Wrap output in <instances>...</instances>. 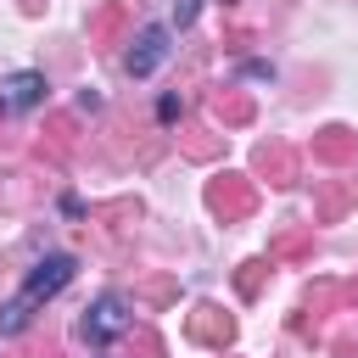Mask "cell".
<instances>
[{
    "instance_id": "cell-1",
    "label": "cell",
    "mask_w": 358,
    "mask_h": 358,
    "mask_svg": "<svg viewBox=\"0 0 358 358\" xmlns=\"http://www.w3.org/2000/svg\"><path fill=\"white\" fill-rule=\"evenodd\" d=\"M73 268H78V263H73L67 252H50V257H39V263H34V274L22 280V291H17V296L0 308V330H6V336H17V330L34 319V308H39V302H50V296H56V291L73 280Z\"/></svg>"
},
{
    "instance_id": "cell-2",
    "label": "cell",
    "mask_w": 358,
    "mask_h": 358,
    "mask_svg": "<svg viewBox=\"0 0 358 358\" xmlns=\"http://www.w3.org/2000/svg\"><path fill=\"white\" fill-rule=\"evenodd\" d=\"M78 330H84V341H90V347H106L112 336H123V330H129V302H123L117 291L95 296V308L84 313V324H78Z\"/></svg>"
},
{
    "instance_id": "cell-4",
    "label": "cell",
    "mask_w": 358,
    "mask_h": 358,
    "mask_svg": "<svg viewBox=\"0 0 358 358\" xmlns=\"http://www.w3.org/2000/svg\"><path fill=\"white\" fill-rule=\"evenodd\" d=\"M45 101V73H6L0 78V112H34Z\"/></svg>"
},
{
    "instance_id": "cell-3",
    "label": "cell",
    "mask_w": 358,
    "mask_h": 358,
    "mask_svg": "<svg viewBox=\"0 0 358 358\" xmlns=\"http://www.w3.org/2000/svg\"><path fill=\"white\" fill-rule=\"evenodd\" d=\"M162 62H168V28H162V22H145V28L134 34V50H129V73H134V78H151Z\"/></svg>"
},
{
    "instance_id": "cell-6",
    "label": "cell",
    "mask_w": 358,
    "mask_h": 358,
    "mask_svg": "<svg viewBox=\"0 0 358 358\" xmlns=\"http://www.w3.org/2000/svg\"><path fill=\"white\" fill-rule=\"evenodd\" d=\"M196 6H201V0H179V6H173V22H179V28H185V22H190V17H196Z\"/></svg>"
},
{
    "instance_id": "cell-5",
    "label": "cell",
    "mask_w": 358,
    "mask_h": 358,
    "mask_svg": "<svg viewBox=\"0 0 358 358\" xmlns=\"http://www.w3.org/2000/svg\"><path fill=\"white\" fill-rule=\"evenodd\" d=\"M157 117L173 123V117H179V95H162V101H157Z\"/></svg>"
}]
</instances>
